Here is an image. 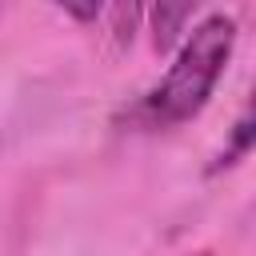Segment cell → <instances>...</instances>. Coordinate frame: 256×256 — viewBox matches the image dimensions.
I'll list each match as a JSON object with an SVG mask.
<instances>
[{
  "instance_id": "cell-1",
  "label": "cell",
  "mask_w": 256,
  "mask_h": 256,
  "mask_svg": "<svg viewBox=\"0 0 256 256\" xmlns=\"http://www.w3.org/2000/svg\"><path fill=\"white\" fill-rule=\"evenodd\" d=\"M232 48H236V20L232 16L216 12V16L200 20L184 36L164 80L132 108V120H140L144 128H176V124L200 116L208 96L216 92L228 60H232Z\"/></svg>"
},
{
  "instance_id": "cell-2",
  "label": "cell",
  "mask_w": 256,
  "mask_h": 256,
  "mask_svg": "<svg viewBox=\"0 0 256 256\" xmlns=\"http://www.w3.org/2000/svg\"><path fill=\"white\" fill-rule=\"evenodd\" d=\"M200 4L204 0H152V40L160 52L180 44V36H184V28Z\"/></svg>"
},
{
  "instance_id": "cell-3",
  "label": "cell",
  "mask_w": 256,
  "mask_h": 256,
  "mask_svg": "<svg viewBox=\"0 0 256 256\" xmlns=\"http://www.w3.org/2000/svg\"><path fill=\"white\" fill-rule=\"evenodd\" d=\"M252 112H244L240 120H236V128H232V144L220 152V160H216V168H228V164H236L240 156H248V148H252Z\"/></svg>"
},
{
  "instance_id": "cell-4",
  "label": "cell",
  "mask_w": 256,
  "mask_h": 256,
  "mask_svg": "<svg viewBox=\"0 0 256 256\" xmlns=\"http://www.w3.org/2000/svg\"><path fill=\"white\" fill-rule=\"evenodd\" d=\"M56 8H64V12L72 16V20L88 24V20H96V16H100L104 0H56Z\"/></svg>"
},
{
  "instance_id": "cell-5",
  "label": "cell",
  "mask_w": 256,
  "mask_h": 256,
  "mask_svg": "<svg viewBox=\"0 0 256 256\" xmlns=\"http://www.w3.org/2000/svg\"><path fill=\"white\" fill-rule=\"evenodd\" d=\"M200 256H208V252H200Z\"/></svg>"
}]
</instances>
